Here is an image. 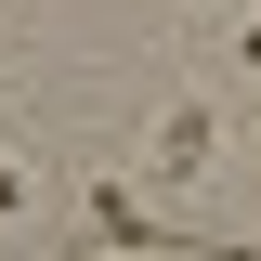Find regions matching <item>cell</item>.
<instances>
[{
    "mask_svg": "<svg viewBox=\"0 0 261 261\" xmlns=\"http://www.w3.org/2000/svg\"><path fill=\"white\" fill-rule=\"evenodd\" d=\"M209 144H222V118H209V105H170V118H157V170H170V183H196V170H209Z\"/></svg>",
    "mask_w": 261,
    "mask_h": 261,
    "instance_id": "cell-1",
    "label": "cell"
},
{
    "mask_svg": "<svg viewBox=\"0 0 261 261\" xmlns=\"http://www.w3.org/2000/svg\"><path fill=\"white\" fill-rule=\"evenodd\" d=\"M235 65H261V13H248V27H235Z\"/></svg>",
    "mask_w": 261,
    "mask_h": 261,
    "instance_id": "cell-2",
    "label": "cell"
},
{
    "mask_svg": "<svg viewBox=\"0 0 261 261\" xmlns=\"http://www.w3.org/2000/svg\"><path fill=\"white\" fill-rule=\"evenodd\" d=\"M13 196H27V183H13V157H0V209H13Z\"/></svg>",
    "mask_w": 261,
    "mask_h": 261,
    "instance_id": "cell-3",
    "label": "cell"
}]
</instances>
